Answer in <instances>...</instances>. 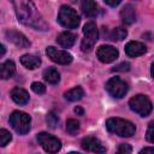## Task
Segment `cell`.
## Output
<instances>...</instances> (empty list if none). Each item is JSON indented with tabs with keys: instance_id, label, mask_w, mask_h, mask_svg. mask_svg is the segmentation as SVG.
<instances>
[{
	"instance_id": "obj_1",
	"label": "cell",
	"mask_w": 154,
	"mask_h": 154,
	"mask_svg": "<svg viewBox=\"0 0 154 154\" xmlns=\"http://www.w3.org/2000/svg\"><path fill=\"white\" fill-rule=\"evenodd\" d=\"M14 11L17 14V18L20 23H23L26 26L34 28L35 30H47L48 25L37 11L36 6L31 1H13Z\"/></svg>"
},
{
	"instance_id": "obj_2",
	"label": "cell",
	"mask_w": 154,
	"mask_h": 154,
	"mask_svg": "<svg viewBox=\"0 0 154 154\" xmlns=\"http://www.w3.org/2000/svg\"><path fill=\"white\" fill-rule=\"evenodd\" d=\"M106 128L109 132L116 134L120 137H131L136 132V126L123 118H109L106 120Z\"/></svg>"
},
{
	"instance_id": "obj_3",
	"label": "cell",
	"mask_w": 154,
	"mask_h": 154,
	"mask_svg": "<svg viewBox=\"0 0 154 154\" xmlns=\"http://www.w3.org/2000/svg\"><path fill=\"white\" fill-rule=\"evenodd\" d=\"M30 124H31V118L25 112L14 111L10 116V125L19 135L28 134L30 130Z\"/></svg>"
},
{
	"instance_id": "obj_4",
	"label": "cell",
	"mask_w": 154,
	"mask_h": 154,
	"mask_svg": "<svg viewBox=\"0 0 154 154\" xmlns=\"http://www.w3.org/2000/svg\"><path fill=\"white\" fill-rule=\"evenodd\" d=\"M58 22L67 29H76L79 25V16L77 14V12L67 6V5H63L58 12Z\"/></svg>"
},
{
	"instance_id": "obj_5",
	"label": "cell",
	"mask_w": 154,
	"mask_h": 154,
	"mask_svg": "<svg viewBox=\"0 0 154 154\" xmlns=\"http://www.w3.org/2000/svg\"><path fill=\"white\" fill-rule=\"evenodd\" d=\"M129 106L130 108L140 114L141 117H147L149 116V113L152 112L153 109V105H152V101L148 99V96L143 95V94H138V95H135L132 96L130 100H129Z\"/></svg>"
},
{
	"instance_id": "obj_6",
	"label": "cell",
	"mask_w": 154,
	"mask_h": 154,
	"mask_svg": "<svg viewBox=\"0 0 154 154\" xmlns=\"http://www.w3.org/2000/svg\"><path fill=\"white\" fill-rule=\"evenodd\" d=\"M83 35H84V37L82 40L81 48L83 52H90L94 48V46L97 41V37H99V31H97L96 24L93 22L87 23L83 26Z\"/></svg>"
},
{
	"instance_id": "obj_7",
	"label": "cell",
	"mask_w": 154,
	"mask_h": 154,
	"mask_svg": "<svg viewBox=\"0 0 154 154\" xmlns=\"http://www.w3.org/2000/svg\"><path fill=\"white\" fill-rule=\"evenodd\" d=\"M37 141L41 144V147L49 154H55L61 148V142L58 137L49 135L47 132H40L37 135Z\"/></svg>"
},
{
	"instance_id": "obj_8",
	"label": "cell",
	"mask_w": 154,
	"mask_h": 154,
	"mask_svg": "<svg viewBox=\"0 0 154 154\" xmlns=\"http://www.w3.org/2000/svg\"><path fill=\"white\" fill-rule=\"evenodd\" d=\"M106 90L111 96L116 99H122L128 93V84L119 77H112L106 83Z\"/></svg>"
},
{
	"instance_id": "obj_9",
	"label": "cell",
	"mask_w": 154,
	"mask_h": 154,
	"mask_svg": "<svg viewBox=\"0 0 154 154\" xmlns=\"http://www.w3.org/2000/svg\"><path fill=\"white\" fill-rule=\"evenodd\" d=\"M46 53H47L48 58L52 61H54L57 64H60V65H67V64H70L72 61V55L69 52L57 49V48H54L52 46L47 47Z\"/></svg>"
},
{
	"instance_id": "obj_10",
	"label": "cell",
	"mask_w": 154,
	"mask_h": 154,
	"mask_svg": "<svg viewBox=\"0 0 154 154\" xmlns=\"http://www.w3.org/2000/svg\"><path fill=\"white\" fill-rule=\"evenodd\" d=\"M96 55L99 58V60L101 63H105V64H109V63H113L114 60H117L118 55H119V52L116 47L113 46H108V45H103V46H100L96 51Z\"/></svg>"
},
{
	"instance_id": "obj_11",
	"label": "cell",
	"mask_w": 154,
	"mask_h": 154,
	"mask_svg": "<svg viewBox=\"0 0 154 154\" xmlns=\"http://www.w3.org/2000/svg\"><path fill=\"white\" fill-rule=\"evenodd\" d=\"M81 147L84 149V150H88V152H93V153H96V154H103L106 153V147L102 144V142L94 137V136H87L82 140L81 142Z\"/></svg>"
},
{
	"instance_id": "obj_12",
	"label": "cell",
	"mask_w": 154,
	"mask_h": 154,
	"mask_svg": "<svg viewBox=\"0 0 154 154\" xmlns=\"http://www.w3.org/2000/svg\"><path fill=\"white\" fill-rule=\"evenodd\" d=\"M5 36L10 42L14 43L19 48H26L30 46V41L26 38V36L17 30H7L5 32Z\"/></svg>"
},
{
	"instance_id": "obj_13",
	"label": "cell",
	"mask_w": 154,
	"mask_h": 154,
	"mask_svg": "<svg viewBox=\"0 0 154 154\" xmlns=\"http://www.w3.org/2000/svg\"><path fill=\"white\" fill-rule=\"evenodd\" d=\"M146 51H147V47L142 42H138V41H130L125 46V53L132 58L144 54Z\"/></svg>"
},
{
	"instance_id": "obj_14",
	"label": "cell",
	"mask_w": 154,
	"mask_h": 154,
	"mask_svg": "<svg viewBox=\"0 0 154 154\" xmlns=\"http://www.w3.org/2000/svg\"><path fill=\"white\" fill-rule=\"evenodd\" d=\"M120 19L126 25H131L132 23H135V20H136V12H135V8L132 7V5L126 4L120 10Z\"/></svg>"
},
{
	"instance_id": "obj_15",
	"label": "cell",
	"mask_w": 154,
	"mask_h": 154,
	"mask_svg": "<svg viewBox=\"0 0 154 154\" xmlns=\"http://www.w3.org/2000/svg\"><path fill=\"white\" fill-rule=\"evenodd\" d=\"M10 95H11L12 100L16 103H18V105H26L28 101H29V94H28V91L25 89H23V88H19V87L13 88L11 90Z\"/></svg>"
},
{
	"instance_id": "obj_16",
	"label": "cell",
	"mask_w": 154,
	"mask_h": 154,
	"mask_svg": "<svg viewBox=\"0 0 154 154\" xmlns=\"http://www.w3.org/2000/svg\"><path fill=\"white\" fill-rule=\"evenodd\" d=\"M20 63L24 67L29 70H35L41 65V59L35 54H24L20 57Z\"/></svg>"
},
{
	"instance_id": "obj_17",
	"label": "cell",
	"mask_w": 154,
	"mask_h": 154,
	"mask_svg": "<svg viewBox=\"0 0 154 154\" xmlns=\"http://www.w3.org/2000/svg\"><path fill=\"white\" fill-rule=\"evenodd\" d=\"M75 41H76V35L70 32V31H63L58 35L57 37V42L64 47V48H70L75 45Z\"/></svg>"
},
{
	"instance_id": "obj_18",
	"label": "cell",
	"mask_w": 154,
	"mask_h": 154,
	"mask_svg": "<svg viewBox=\"0 0 154 154\" xmlns=\"http://www.w3.org/2000/svg\"><path fill=\"white\" fill-rule=\"evenodd\" d=\"M81 7H82V11H83L84 16H87V17L93 18V17H96L97 13H99L97 4L95 1H93V0H85V1H83L82 5H81Z\"/></svg>"
},
{
	"instance_id": "obj_19",
	"label": "cell",
	"mask_w": 154,
	"mask_h": 154,
	"mask_svg": "<svg viewBox=\"0 0 154 154\" xmlns=\"http://www.w3.org/2000/svg\"><path fill=\"white\" fill-rule=\"evenodd\" d=\"M16 72V65L12 60H6L5 63L1 64L0 66V77L2 79H8L11 78Z\"/></svg>"
},
{
	"instance_id": "obj_20",
	"label": "cell",
	"mask_w": 154,
	"mask_h": 154,
	"mask_svg": "<svg viewBox=\"0 0 154 154\" xmlns=\"http://www.w3.org/2000/svg\"><path fill=\"white\" fill-rule=\"evenodd\" d=\"M43 78L49 84H58L60 81V75L55 67H47L43 71Z\"/></svg>"
},
{
	"instance_id": "obj_21",
	"label": "cell",
	"mask_w": 154,
	"mask_h": 154,
	"mask_svg": "<svg viewBox=\"0 0 154 154\" xmlns=\"http://www.w3.org/2000/svg\"><path fill=\"white\" fill-rule=\"evenodd\" d=\"M64 96H65V99H66L67 101H71V102L78 101V100H81V99L84 96V90H83L81 87H75V88L67 90V91L64 94Z\"/></svg>"
},
{
	"instance_id": "obj_22",
	"label": "cell",
	"mask_w": 154,
	"mask_h": 154,
	"mask_svg": "<svg viewBox=\"0 0 154 154\" xmlns=\"http://www.w3.org/2000/svg\"><path fill=\"white\" fill-rule=\"evenodd\" d=\"M126 35H128L126 29L123 28V26H118V28H114L111 31V34L108 35V38L112 40V41H122L126 37Z\"/></svg>"
},
{
	"instance_id": "obj_23",
	"label": "cell",
	"mask_w": 154,
	"mask_h": 154,
	"mask_svg": "<svg viewBox=\"0 0 154 154\" xmlns=\"http://www.w3.org/2000/svg\"><path fill=\"white\" fill-rule=\"evenodd\" d=\"M66 130H67L69 134L75 135L79 130V123L76 119H69L66 122Z\"/></svg>"
},
{
	"instance_id": "obj_24",
	"label": "cell",
	"mask_w": 154,
	"mask_h": 154,
	"mask_svg": "<svg viewBox=\"0 0 154 154\" xmlns=\"http://www.w3.org/2000/svg\"><path fill=\"white\" fill-rule=\"evenodd\" d=\"M46 120H47V124L51 129H55L59 124V119H58V116L54 113V112H49L46 117Z\"/></svg>"
},
{
	"instance_id": "obj_25",
	"label": "cell",
	"mask_w": 154,
	"mask_h": 154,
	"mask_svg": "<svg viewBox=\"0 0 154 154\" xmlns=\"http://www.w3.org/2000/svg\"><path fill=\"white\" fill-rule=\"evenodd\" d=\"M11 140H12L11 134H10L6 129H1V130H0V146H1V147H5Z\"/></svg>"
},
{
	"instance_id": "obj_26",
	"label": "cell",
	"mask_w": 154,
	"mask_h": 154,
	"mask_svg": "<svg viewBox=\"0 0 154 154\" xmlns=\"http://www.w3.org/2000/svg\"><path fill=\"white\" fill-rule=\"evenodd\" d=\"M132 153V147L129 143H120L116 154H131Z\"/></svg>"
},
{
	"instance_id": "obj_27",
	"label": "cell",
	"mask_w": 154,
	"mask_h": 154,
	"mask_svg": "<svg viewBox=\"0 0 154 154\" xmlns=\"http://www.w3.org/2000/svg\"><path fill=\"white\" fill-rule=\"evenodd\" d=\"M31 90L34 93L41 95V94H45L46 93V87L42 83H40V82H34V83H31Z\"/></svg>"
},
{
	"instance_id": "obj_28",
	"label": "cell",
	"mask_w": 154,
	"mask_h": 154,
	"mask_svg": "<svg viewBox=\"0 0 154 154\" xmlns=\"http://www.w3.org/2000/svg\"><path fill=\"white\" fill-rule=\"evenodd\" d=\"M147 140L152 143H154V123H150L147 130V135H146Z\"/></svg>"
},
{
	"instance_id": "obj_29",
	"label": "cell",
	"mask_w": 154,
	"mask_h": 154,
	"mask_svg": "<svg viewBox=\"0 0 154 154\" xmlns=\"http://www.w3.org/2000/svg\"><path fill=\"white\" fill-rule=\"evenodd\" d=\"M130 70V64L129 63H122V64H119V65H117L114 69H113V71H122V72H125V71H129Z\"/></svg>"
},
{
	"instance_id": "obj_30",
	"label": "cell",
	"mask_w": 154,
	"mask_h": 154,
	"mask_svg": "<svg viewBox=\"0 0 154 154\" xmlns=\"http://www.w3.org/2000/svg\"><path fill=\"white\" fill-rule=\"evenodd\" d=\"M140 154H154V147H146L141 149Z\"/></svg>"
},
{
	"instance_id": "obj_31",
	"label": "cell",
	"mask_w": 154,
	"mask_h": 154,
	"mask_svg": "<svg viewBox=\"0 0 154 154\" xmlns=\"http://www.w3.org/2000/svg\"><path fill=\"white\" fill-rule=\"evenodd\" d=\"M105 4H106V5H109V6H113V7H116V6H118V5L120 4V0H117V1H111V0H105Z\"/></svg>"
},
{
	"instance_id": "obj_32",
	"label": "cell",
	"mask_w": 154,
	"mask_h": 154,
	"mask_svg": "<svg viewBox=\"0 0 154 154\" xmlns=\"http://www.w3.org/2000/svg\"><path fill=\"white\" fill-rule=\"evenodd\" d=\"M75 112L77 113V114H79V116H83V109H82V107H79V106H77L76 108H75Z\"/></svg>"
},
{
	"instance_id": "obj_33",
	"label": "cell",
	"mask_w": 154,
	"mask_h": 154,
	"mask_svg": "<svg viewBox=\"0 0 154 154\" xmlns=\"http://www.w3.org/2000/svg\"><path fill=\"white\" fill-rule=\"evenodd\" d=\"M150 75H152V77L154 78V63L152 64V67H150Z\"/></svg>"
},
{
	"instance_id": "obj_34",
	"label": "cell",
	"mask_w": 154,
	"mask_h": 154,
	"mask_svg": "<svg viewBox=\"0 0 154 154\" xmlns=\"http://www.w3.org/2000/svg\"><path fill=\"white\" fill-rule=\"evenodd\" d=\"M0 48H1V55H4V54H5V46H4V45H1V46H0Z\"/></svg>"
},
{
	"instance_id": "obj_35",
	"label": "cell",
	"mask_w": 154,
	"mask_h": 154,
	"mask_svg": "<svg viewBox=\"0 0 154 154\" xmlns=\"http://www.w3.org/2000/svg\"><path fill=\"white\" fill-rule=\"evenodd\" d=\"M67 154H81V153H77V152H70V153H67Z\"/></svg>"
}]
</instances>
